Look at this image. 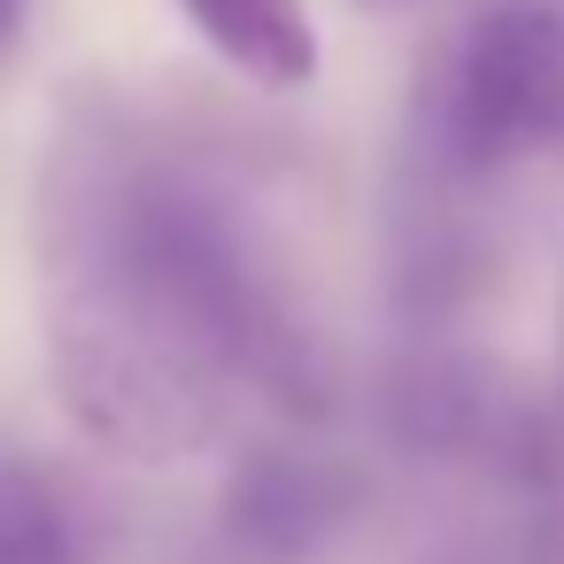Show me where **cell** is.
Wrapping results in <instances>:
<instances>
[{
	"mask_svg": "<svg viewBox=\"0 0 564 564\" xmlns=\"http://www.w3.org/2000/svg\"><path fill=\"white\" fill-rule=\"evenodd\" d=\"M387 410H394V433L417 456L479 464V471H502V479H541L556 464L549 417L502 371H479V364H456V356H410Z\"/></svg>",
	"mask_w": 564,
	"mask_h": 564,
	"instance_id": "obj_3",
	"label": "cell"
},
{
	"mask_svg": "<svg viewBox=\"0 0 564 564\" xmlns=\"http://www.w3.org/2000/svg\"><path fill=\"white\" fill-rule=\"evenodd\" d=\"M186 24L263 94H294L317 78V24L302 0H178Z\"/></svg>",
	"mask_w": 564,
	"mask_h": 564,
	"instance_id": "obj_5",
	"label": "cell"
},
{
	"mask_svg": "<svg viewBox=\"0 0 564 564\" xmlns=\"http://www.w3.org/2000/svg\"><path fill=\"white\" fill-rule=\"evenodd\" d=\"M533 163H564V0H487L425 70L402 163V271L479 263L471 202Z\"/></svg>",
	"mask_w": 564,
	"mask_h": 564,
	"instance_id": "obj_2",
	"label": "cell"
},
{
	"mask_svg": "<svg viewBox=\"0 0 564 564\" xmlns=\"http://www.w3.org/2000/svg\"><path fill=\"white\" fill-rule=\"evenodd\" d=\"M47 364L70 417L148 464L217 448L240 410L310 425L317 340L232 163L132 101H78L40 171Z\"/></svg>",
	"mask_w": 564,
	"mask_h": 564,
	"instance_id": "obj_1",
	"label": "cell"
},
{
	"mask_svg": "<svg viewBox=\"0 0 564 564\" xmlns=\"http://www.w3.org/2000/svg\"><path fill=\"white\" fill-rule=\"evenodd\" d=\"M0 564H94L78 495L17 448H0Z\"/></svg>",
	"mask_w": 564,
	"mask_h": 564,
	"instance_id": "obj_6",
	"label": "cell"
},
{
	"mask_svg": "<svg viewBox=\"0 0 564 564\" xmlns=\"http://www.w3.org/2000/svg\"><path fill=\"white\" fill-rule=\"evenodd\" d=\"M24 24H32V0H0V63L24 47Z\"/></svg>",
	"mask_w": 564,
	"mask_h": 564,
	"instance_id": "obj_7",
	"label": "cell"
},
{
	"mask_svg": "<svg viewBox=\"0 0 564 564\" xmlns=\"http://www.w3.org/2000/svg\"><path fill=\"white\" fill-rule=\"evenodd\" d=\"M356 510H364V479L340 456L302 441H256L225 487V541L256 564H302Z\"/></svg>",
	"mask_w": 564,
	"mask_h": 564,
	"instance_id": "obj_4",
	"label": "cell"
}]
</instances>
